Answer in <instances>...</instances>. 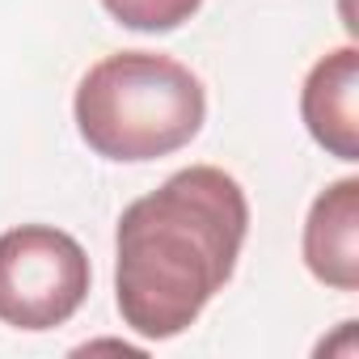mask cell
Masks as SVG:
<instances>
[{
    "label": "cell",
    "mask_w": 359,
    "mask_h": 359,
    "mask_svg": "<svg viewBox=\"0 0 359 359\" xmlns=\"http://www.w3.org/2000/svg\"><path fill=\"white\" fill-rule=\"evenodd\" d=\"M250 229V203L216 165L177 169L118 220L114 296L127 330L148 342L177 338L233 279Z\"/></svg>",
    "instance_id": "6da1fadb"
},
{
    "label": "cell",
    "mask_w": 359,
    "mask_h": 359,
    "mask_svg": "<svg viewBox=\"0 0 359 359\" xmlns=\"http://www.w3.org/2000/svg\"><path fill=\"white\" fill-rule=\"evenodd\" d=\"M72 114L97 156L156 161L199 135L208 97L187 64L156 51H118L81 76Z\"/></svg>",
    "instance_id": "7a4b0ae2"
},
{
    "label": "cell",
    "mask_w": 359,
    "mask_h": 359,
    "mask_svg": "<svg viewBox=\"0 0 359 359\" xmlns=\"http://www.w3.org/2000/svg\"><path fill=\"white\" fill-rule=\"evenodd\" d=\"M89 296V258L76 237L51 224H22L0 237V321L43 334L64 325Z\"/></svg>",
    "instance_id": "3957f363"
},
{
    "label": "cell",
    "mask_w": 359,
    "mask_h": 359,
    "mask_svg": "<svg viewBox=\"0 0 359 359\" xmlns=\"http://www.w3.org/2000/svg\"><path fill=\"white\" fill-rule=\"evenodd\" d=\"M309 135L338 161H359V51L338 47L313 64L300 93Z\"/></svg>",
    "instance_id": "277c9868"
},
{
    "label": "cell",
    "mask_w": 359,
    "mask_h": 359,
    "mask_svg": "<svg viewBox=\"0 0 359 359\" xmlns=\"http://www.w3.org/2000/svg\"><path fill=\"white\" fill-rule=\"evenodd\" d=\"M304 266L338 292L359 287V177H338L304 220Z\"/></svg>",
    "instance_id": "5b68a950"
},
{
    "label": "cell",
    "mask_w": 359,
    "mask_h": 359,
    "mask_svg": "<svg viewBox=\"0 0 359 359\" xmlns=\"http://www.w3.org/2000/svg\"><path fill=\"white\" fill-rule=\"evenodd\" d=\"M102 5L127 30L165 34V30H177L182 22H191L203 0H102Z\"/></svg>",
    "instance_id": "8992f818"
}]
</instances>
